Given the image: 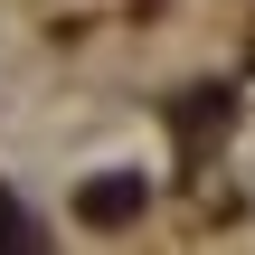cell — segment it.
<instances>
[{
	"instance_id": "1",
	"label": "cell",
	"mask_w": 255,
	"mask_h": 255,
	"mask_svg": "<svg viewBox=\"0 0 255 255\" xmlns=\"http://www.w3.org/2000/svg\"><path fill=\"white\" fill-rule=\"evenodd\" d=\"M227 114H237V95H227V85H199V95H180V142L199 151L208 132H227Z\"/></svg>"
},
{
	"instance_id": "2",
	"label": "cell",
	"mask_w": 255,
	"mask_h": 255,
	"mask_svg": "<svg viewBox=\"0 0 255 255\" xmlns=\"http://www.w3.org/2000/svg\"><path fill=\"white\" fill-rule=\"evenodd\" d=\"M132 208H142V180H132V170H104V180L85 189V218H95V227H123Z\"/></svg>"
},
{
	"instance_id": "3",
	"label": "cell",
	"mask_w": 255,
	"mask_h": 255,
	"mask_svg": "<svg viewBox=\"0 0 255 255\" xmlns=\"http://www.w3.org/2000/svg\"><path fill=\"white\" fill-rule=\"evenodd\" d=\"M28 237H38V227H28V218H19V208L0 199V246H28Z\"/></svg>"
}]
</instances>
